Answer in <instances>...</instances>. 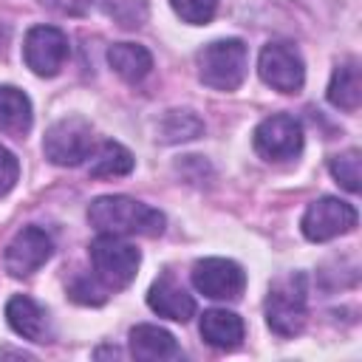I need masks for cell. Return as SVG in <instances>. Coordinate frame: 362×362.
<instances>
[{"mask_svg": "<svg viewBox=\"0 0 362 362\" xmlns=\"http://www.w3.org/2000/svg\"><path fill=\"white\" fill-rule=\"evenodd\" d=\"M68 294L76 300V303H85V305H99V303H105V288H99L90 277H76L74 283H71V288H68Z\"/></svg>", "mask_w": 362, "mask_h": 362, "instance_id": "24", "label": "cell"}, {"mask_svg": "<svg viewBox=\"0 0 362 362\" xmlns=\"http://www.w3.org/2000/svg\"><path fill=\"white\" fill-rule=\"evenodd\" d=\"M266 322L280 337H294L305 325V277L288 274L269 288Z\"/></svg>", "mask_w": 362, "mask_h": 362, "instance_id": "4", "label": "cell"}, {"mask_svg": "<svg viewBox=\"0 0 362 362\" xmlns=\"http://www.w3.org/2000/svg\"><path fill=\"white\" fill-rule=\"evenodd\" d=\"M147 305L158 317H167L175 322H187L195 314V300L170 274H161L158 280H153V286L147 291Z\"/></svg>", "mask_w": 362, "mask_h": 362, "instance_id": "12", "label": "cell"}, {"mask_svg": "<svg viewBox=\"0 0 362 362\" xmlns=\"http://www.w3.org/2000/svg\"><path fill=\"white\" fill-rule=\"evenodd\" d=\"M68 37L54 25H34L25 34L23 57L37 76H57L68 59Z\"/></svg>", "mask_w": 362, "mask_h": 362, "instance_id": "9", "label": "cell"}, {"mask_svg": "<svg viewBox=\"0 0 362 362\" xmlns=\"http://www.w3.org/2000/svg\"><path fill=\"white\" fill-rule=\"evenodd\" d=\"M133 170V156L127 147L116 144V141H105L93 158H90V167L88 173L93 178H116V175H127Z\"/></svg>", "mask_w": 362, "mask_h": 362, "instance_id": "19", "label": "cell"}, {"mask_svg": "<svg viewBox=\"0 0 362 362\" xmlns=\"http://www.w3.org/2000/svg\"><path fill=\"white\" fill-rule=\"evenodd\" d=\"M257 74L269 88H274L280 93H297L305 82L303 57L291 42L263 45V51L257 57Z\"/></svg>", "mask_w": 362, "mask_h": 362, "instance_id": "6", "label": "cell"}, {"mask_svg": "<svg viewBox=\"0 0 362 362\" xmlns=\"http://www.w3.org/2000/svg\"><path fill=\"white\" fill-rule=\"evenodd\" d=\"M105 11L116 23H122L124 28H136L147 20V3L144 0H107Z\"/></svg>", "mask_w": 362, "mask_h": 362, "instance_id": "22", "label": "cell"}, {"mask_svg": "<svg viewBox=\"0 0 362 362\" xmlns=\"http://www.w3.org/2000/svg\"><path fill=\"white\" fill-rule=\"evenodd\" d=\"M6 320H8V325H11L20 337H25V339H31V342H51V339H54L48 314H45L31 297H23V294L11 297V300L6 303Z\"/></svg>", "mask_w": 362, "mask_h": 362, "instance_id": "13", "label": "cell"}, {"mask_svg": "<svg viewBox=\"0 0 362 362\" xmlns=\"http://www.w3.org/2000/svg\"><path fill=\"white\" fill-rule=\"evenodd\" d=\"M359 99H362V82H359V65L351 59L345 65H339L331 76V85H328V102L339 110H348L354 113L359 107Z\"/></svg>", "mask_w": 362, "mask_h": 362, "instance_id": "18", "label": "cell"}, {"mask_svg": "<svg viewBox=\"0 0 362 362\" xmlns=\"http://www.w3.org/2000/svg\"><path fill=\"white\" fill-rule=\"evenodd\" d=\"M201 337L221 351H232L243 339V320L226 308H209L201 317Z\"/></svg>", "mask_w": 362, "mask_h": 362, "instance_id": "14", "label": "cell"}, {"mask_svg": "<svg viewBox=\"0 0 362 362\" xmlns=\"http://www.w3.org/2000/svg\"><path fill=\"white\" fill-rule=\"evenodd\" d=\"M31 102L28 96L14 85H0V130L23 139L31 130Z\"/></svg>", "mask_w": 362, "mask_h": 362, "instance_id": "15", "label": "cell"}, {"mask_svg": "<svg viewBox=\"0 0 362 362\" xmlns=\"http://www.w3.org/2000/svg\"><path fill=\"white\" fill-rule=\"evenodd\" d=\"M170 3H173V11L184 23H192V25L209 23L218 8V0H170Z\"/></svg>", "mask_w": 362, "mask_h": 362, "instance_id": "23", "label": "cell"}, {"mask_svg": "<svg viewBox=\"0 0 362 362\" xmlns=\"http://www.w3.org/2000/svg\"><path fill=\"white\" fill-rule=\"evenodd\" d=\"M303 235L314 243H322V240H331L337 235H345L356 226V209L348 204V201H339V198H317L305 215H303Z\"/></svg>", "mask_w": 362, "mask_h": 362, "instance_id": "8", "label": "cell"}, {"mask_svg": "<svg viewBox=\"0 0 362 362\" xmlns=\"http://www.w3.org/2000/svg\"><path fill=\"white\" fill-rule=\"evenodd\" d=\"M328 170L331 175L348 189V192H359V153L356 150H348L342 156H334L328 161Z\"/></svg>", "mask_w": 362, "mask_h": 362, "instance_id": "21", "label": "cell"}, {"mask_svg": "<svg viewBox=\"0 0 362 362\" xmlns=\"http://www.w3.org/2000/svg\"><path fill=\"white\" fill-rule=\"evenodd\" d=\"M17 175H20V161H17V156L0 144V198L17 184Z\"/></svg>", "mask_w": 362, "mask_h": 362, "instance_id": "25", "label": "cell"}, {"mask_svg": "<svg viewBox=\"0 0 362 362\" xmlns=\"http://www.w3.org/2000/svg\"><path fill=\"white\" fill-rule=\"evenodd\" d=\"M59 14H82L88 8V0H42Z\"/></svg>", "mask_w": 362, "mask_h": 362, "instance_id": "26", "label": "cell"}, {"mask_svg": "<svg viewBox=\"0 0 362 362\" xmlns=\"http://www.w3.org/2000/svg\"><path fill=\"white\" fill-rule=\"evenodd\" d=\"M192 286L212 300H238L246 286V274L235 260L204 257L192 266Z\"/></svg>", "mask_w": 362, "mask_h": 362, "instance_id": "11", "label": "cell"}, {"mask_svg": "<svg viewBox=\"0 0 362 362\" xmlns=\"http://www.w3.org/2000/svg\"><path fill=\"white\" fill-rule=\"evenodd\" d=\"M42 153L51 164L76 167L93 153V130L82 116H65L48 127L42 139Z\"/></svg>", "mask_w": 362, "mask_h": 362, "instance_id": "5", "label": "cell"}, {"mask_svg": "<svg viewBox=\"0 0 362 362\" xmlns=\"http://www.w3.org/2000/svg\"><path fill=\"white\" fill-rule=\"evenodd\" d=\"M130 351L136 359H170L178 356V342L158 325H136L130 331Z\"/></svg>", "mask_w": 362, "mask_h": 362, "instance_id": "16", "label": "cell"}, {"mask_svg": "<svg viewBox=\"0 0 362 362\" xmlns=\"http://www.w3.org/2000/svg\"><path fill=\"white\" fill-rule=\"evenodd\" d=\"M88 221L102 235H144L156 238L164 232V215L127 195H102L88 206Z\"/></svg>", "mask_w": 362, "mask_h": 362, "instance_id": "1", "label": "cell"}, {"mask_svg": "<svg viewBox=\"0 0 362 362\" xmlns=\"http://www.w3.org/2000/svg\"><path fill=\"white\" fill-rule=\"evenodd\" d=\"M139 249L124 243L119 235H99L90 243V263L96 272V280L105 288H124L133 283L136 269H139Z\"/></svg>", "mask_w": 362, "mask_h": 362, "instance_id": "3", "label": "cell"}, {"mask_svg": "<svg viewBox=\"0 0 362 362\" xmlns=\"http://www.w3.org/2000/svg\"><path fill=\"white\" fill-rule=\"evenodd\" d=\"M107 62H110V68H113L122 79H127V82L144 79V76L150 74V68H153L150 51H147L144 45H136V42H113V45L107 48Z\"/></svg>", "mask_w": 362, "mask_h": 362, "instance_id": "17", "label": "cell"}, {"mask_svg": "<svg viewBox=\"0 0 362 362\" xmlns=\"http://www.w3.org/2000/svg\"><path fill=\"white\" fill-rule=\"evenodd\" d=\"M54 255V240L45 229L40 226H23L11 243L6 246L3 255V266L11 277H28L34 274L48 257Z\"/></svg>", "mask_w": 362, "mask_h": 362, "instance_id": "10", "label": "cell"}, {"mask_svg": "<svg viewBox=\"0 0 362 362\" xmlns=\"http://www.w3.org/2000/svg\"><path fill=\"white\" fill-rule=\"evenodd\" d=\"M204 133V122L192 110H167L158 122V139L167 144L189 141Z\"/></svg>", "mask_w": 362, "mask_h": 362, "instance_id": "20", "label": "cell"}, {"mask_svg": "<svg viewBox=\"0 0 362 362\" xmlns=\"http://www.w3.org/2000/svg\"><path fill=\"white\" fill-rule=\"evenodd\" d=\"M198 79L215 90H235L246 79V45L240 40H215L198 51Z\"/></svg>", "mask_w": 362, "mask_h": 362, "instance_id": "2", "label": "cell"}, {"mask_svg": "<svg viewBox=\"0 0 362 362\" xmlns=\"http://www.w3.org/2000/svg\"><path fill=\"white\" fill-rule=\"evenodd\" d=\"M255 150L266 161L297 158L303 150V127L288 113H274L255 127Z\"/></svg>", "mask_w": 362, "mask_h": 362, "instance_id": "7", "label": "cell"}]
</instances>
